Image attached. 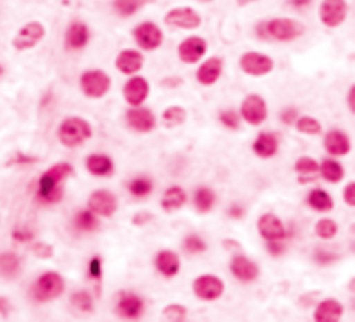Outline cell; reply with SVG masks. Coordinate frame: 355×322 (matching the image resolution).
<instances>
[{
    "instance_id": "obj_1",
    "label": "cell",
    "mask_w": 355,
    "mask_h": 322,
    "mask_svg": "<svg viewBox=\"0 0 355 322\" xmlns=\"http://www.w3.org/2000/svg\"><path fill=\"white\" fill-rule=\"evenodd\" d=\"M74 172L73 166L60 163L51 167L39 179L38 199L42 203H57L63 197V186L60 185L66 178Z\"/></svg>"
},
{
    "instance_id": "obj_2",
    "label": "cell",
    "mask_w": 355,
    "mask_h": 322,
    "mask_svg": "<svg viewBox=\"0 0 355 322\" xmlns=\"http://www.w3.org/2000/svg\"><path fill=\"white\" fill-rule=\"evenodd\" d=\"M261 38H272L280 42H289L301 37L305 31L300 21L293 19H273L268 23H262L257 28Z\"/></svg>"
},
{
    "instance_id": "obj_3",
    "label": "cell",
    "mask_w": 355,
    "mask_h": 322,
    "mask_svg": "<svg viewBox=\"0 0 355 322\" xmlns=\"http://www.w3.org/2000/svg\"><path fill=\"white\" fill-rule=\"evenodd\" d=\"M92 136L91 125L78 117L67 118L59 129V139L67 147H77Z\"/></svg>"
},
{
    "instance_id": "obj_4",
    "label": "cell",
    "mask_w": 355,
    "mask_h": 322,
    "mask_svg": "<svg viewBox=\"0 0 355 322\" xmlns=\"http://www.w3.org/2000/svg\"><path fill=\"white\" fill-rule=\"evenodd\" d=\"M64 292V280L57 272L44 274L33 287V296L38 301H51Z\"/></svg>"
},
{
    "instance_id": "obj_5",
    "label": "cell",
    "mask_w": 355,
    "mask_h": 322,
    "mask_svg": "<svg viewBox=\"0 0 355 322\" xmlns=\"http://www.w3.org/2000/svg\"><path fill=\"white\" fill-rule=\"evenodd\" d=\"M110 87H111V80L103 71H99V70L87 71L81 77V88L88 98H93V99L103 98L109 92Z\"/></svg>"
},
{
    "instance_id": "obj_6",
    "label": "cell",
    "mask_w": 355,
    "mask_h": 322,
    "mask_svg": "<svg viewBox=\"0 0 355 322\" xmlns=\"http://www.w3.org/2000/svg\"><path fill=\"white\" fill-rule=\"evenodd\" d=\"M45 34V27L39 21H31L17 33L13 39V46L17 51L33 49L44 39Z\"/></svg>"
},
{
    "instance_id": "obj_7",
    "label": "cell",
    "mask_w": 355,
    "mask_h": 322,
    "mask_svg": "<svg viewBox=\"0 0 355 322\" xmlns=\"http://www.w3.org/2000/svg\"><path fill=\"white\" fill-rule=\"evenodd\" d=\"M320 21L329 27H338L347 17V3L345 0H323L319 9Z\"/></svg>"
},
{
    "instance_id": "obj_8",
    "label": "cell",
    "mask_w": 355,
    "mask_h": 322,
    "mask_svg": "<svg viewBox=\"0 0 355 322\" xmlns=\"http://www.w3.org/2000/svg\"><path fill=\"white\" fill-rule=\"evenodd\" d=\"M240 67L248 75L261 77V75L269 74L272 71L273 60L269 56L255 53V52H248L242 56Z\"/></svg>"
},
{
    "instance_id": "obj_9",
    "label": "cell",
    "mask_w": 355,
    "mask_h": 322,
    "mask_svg": "<svg viewBox=\"0 0 355 322\" xmlns=\"http://www.w3.org/2000/svg\"><path fill=\"white\" fill-rule=\"evenodd\" d=\"M165 23L171 27H178L183 30H194L201 24L199 13L192 8H178L167 13Z\"/></svg>"
},
{
    "instance_id": "obj_10",
    "label": "cell",
    "mask_w": 355,
    "mask_h": 322,
    "mask_svg": "<svg viewBox=\"0 0 355 322\" xmlns=\"http://www.w3.org/2000/svg\"><path fill=\"white\" fill-rule=\"evenodd\" d=\"M134 35H135L136 44L145 51H154L163 44V33L153 23L140 24L135 30Z\"/></svg>"
},
{
    "instance_id": "obj_11",
    "label": "cell",
    "mask_w": 355,
    "mask_h": 322,
    "mask_svg": "<svg viewBox=\"0 0 355 322\" xmlns=\"http://www.w3.org/2000/svg\"><path fill=\"white\" fill-rule=\"evenodd\" d=\"M268 114L264 99L258 95H250L242 105V116L251 125H260Z\"/></svg>"
},
{
    "instance_id": "obj_12",
    "label": "cell",
    "mask_w": 355,
    "mask_h": 322,
    "mask_svg": "<svg viewBox=\"0 0 355 322\" xmlns=\"http://www.w3.org/2000/svg\"><path fill=\"white\" fill-rule=\"evenodd\" d=\"M194 293L203 300H215L224 293V282L212 275H203L194 280Z\"/></svg>"
},
{
    "instance_id": "obj_13",
    "label": "cell",
    "mask_w": 355,
    "mask_h": 322,
    "mask_svg": "<svg viewBox=\"0 0 355 322\" xmlns=\"http://www.w3.org/2000/svg\"><path fill=\"white\" fill-rule=\"evenodd\" d=\"M117 199L109 190H96L89 197V208L99 215L111 217L117 210Z\"/></svg>"
},
{
    "instance_id": "obj_14",
    "label": "cell",
    "mask_w": 355,
    "mask_h": 322,
    "mask_svg": "<svg viewBox=\"0 0 355 322\" xmlns=\"http://www.w3.org/2000/svg\"><path fill=\"white\" fill-rule=\"evenodd\" d=\"M179 57L186 64L197 63L207 52V44L203 38L192 37L185 39L179 46Z\"/></svg>"
},
{
    "instance_id": "obj_15",
    "label": "cell",
    "mask_w": 355,
    "mask_h": 322,
    "mask_svg": "<svg viewBox=\"0 0 355 322\" xmlns=\"http://www.w3.org/2000/svg\"><path fill=\"white\" fill-rule=\"evenodd\" d=\"M125 100L131 106H140L149 96V84L142 77H135L129 80L124 88Z\"/></svg>"
},
{
    "instance_id": "obj_16",
    "label": "cell",
    "mask_w": 355,
    "mask_h": 322,
    "mask_svg": "<svg viewBox=\"0 0 355 322\" xmlns=\"http://www.w3.org/2000/svg\"><path fill=\"white\" fill-rule=\"evenodd\" d=\"M127 121L131 128L138 132H150L156 127V117L147 109H132L127 114Z\"/></svg>"
},
{
    "instance_id": "obj_17",
    "label": "cell",
    "mask_w": 355,
    "mask_h": 322,
    "mask_svg": "<svg viewBox=\"0 0 355 322\" xmlns=\"http://www.w3.org/2000/svg\"><path fill=\"white\" fill-rule=\"evenodd\" d=\"M143 311H145V304L142 298L135 294H125L117 305V314L120 315V318L129 319V321L139 319Z\"/></svg>"
},
{
    "instance_id": "obj_18",
    "label": "cell",
    "mask_w": 355,
    "mask_h": 322,
    "mask_svg": "<svg viewBox=\"0 0 355 322\" xmlns=\"http://www.w3.org/2000/svg\"><path fill=\"white\" fill-rule=\"evenodd\" d=\"M89 30L84 23L74 21L70 24L66 33V46L71 51H78L87 46L89 42Z\"/></svg>"
},
{
    "instance_id": "obj_19",
    "label": "cell",
    "mask_w": 355,
    "mask_h": 322,
    "mask_svg": "<svg viewBox=\"0 0 355 322\" xmlns=\"http://www.w3.org/2000/svg\"><path fill=\"white\" fill-rule=\"evenodd\" d=\"M222 60L219 57H211L207 62H204L200 69L197 70L196 78L201 85L210 87L218 81L222 73Z\"/></svg>"
},
{
    "instance_id": "obj_20",
    "label": "cell",
    "mask_w": 355,
    "mask_h": 322,
    "mask_svg": "<svg viewBox=\"0 0 355 322\" xmlns=\"http://www.w3.org/2000/svg\"><path fill=\"white\" fill-rule=\"evenodd\" d=\"M260 233L268 240H279L284 236V228L277 217L273 214H265L258 221Z\"/></svg>"
},
{
    "instance_id": "obj_21",
    "label": "cell",
    "mask_w": 355,
    "mask_h": 322,
    "mask_svg": "<svg viewBox=\"0 0 355 322\" xmlns=\"http://www.w3.org/2000/svg\"><path fill=\"white\" fill-rule=\"evenodd\" d=\"M143 62H145L143 56L139 52L124 51L118 55V57L116 60V66L121 73L131 75V74L138 73L143 67Z\"/></svg>"
},
{
    "instance_id": "obj_22",
    "label": "cell",
    "mask_w": 355,
    "mask_h": 322,
    "mask_svg": "<svg viewBox=\"0 0 355 322\" xmlns=\"http://www.w3.org/2000/svg\"><path fill=\"white\" fill-rule=\"evenodd\" d=\"M230 269L235 276L243 282H251L258 276V267L243 256H237L232 260Z\"/></svg>"
},
{
    "instance_id": "obj_23",
    "label": "cell",
    "mask_w": 355,
    "mask_h": 322,
    "mask_svg": "<svg viewBox=\"0 0 355 322\" xmlns=\"http://www.w3.org/2000/svg\"><path fill=\"white\" fill-rule=\"evenodd\" d=\"M343 315V305L336 300L322 301L315 311V321L318 322H337Z\"/></svg>"
},
{
    "instance_id": "obj_24",
    "label": "cell",
    "mask_w": 355,
    "mask_h": 322,
    "mask_svg": "<svg viewBox=\"0 0 355 322\" xmlns=\"http://www.w3.org/2000/svg\"><path fill=\"white\" fill-rule=\"evenodd\" d=\"M325 147L333 156H344L349 152L351 145L347 135L340 131H330L325 138Z\"/></svg>"
},
{
    "instance_id": "obj_25",
    "label": "cell",
    "mask_w": 355,
    "mask_h": 322,
    "mask_svg": "<svg viewBox=\"0 0 355 322\" xmlns=\"http://www.w3.org/2000/svg\"><path fill=\"white\" fill-rule=\"evenodd\" d=\"M254 153L262 159H269L277 152V139L269 132H262L258 135L253 145Z\"/></svg>"
},
{
    "instance_id": "obj_26",
    "label": "cell",
    "mask_w": 355,
    "mask_h": 322,
    "mask_svg": "<svg viewBox=\"0 0 355 322\" xmlns=\"http://www.w3.org/2000/svg\"><path fill=\"white\" fill-rule=\"evenodd\" d=\"M157 268L158 271L165 275V276H174L179 272V267H181V262H179V257L174 253V251H170V250H165V251H161L158 256H157Z\"/></svg>"
},
{
    "instance_id": "obj_27",
    "label": "cell",
    "mask_w": 355,
    "mask_h": 322,
    "mask_svg": "<svg viewBox=\"0 0 355 322\" xmlns=\"http://www.w3.org/2000/svg\"><path fill=\"white\" fill-rule=\"evenodd\" d=\"M87 168L93 175L107 177V175L113 174L114 166L109 157L100 156V154H93L87 160Z\"/></svg>"
},
{
    "instance_id": "obj_28",
    "label": "cell",
    "mask_w": 355,
    "mask_h": 322,
    "mask_svg": "<svg viewBox=\"0 0 355 322\" xmlns=\"http://www.w3.org/2000/svg\"><path fill=\"white\" fill-rule=\"evenodd\" d=\"M185 202H186L185 192L181 188L174 186L165 192L161 204L165 211H172V210L181 208L185 204Z\"/></svg>"
},
{
    "instance_id": "obj_29",
    "label": "cell",
    "mask_w": 355,
    "mask_h": 322,
    "mask_svg": "<svg viewBox=\"0 0 355 322\" xmlns=\"http://www.w3.org/2000/svg\"><path fill=\"white\" fill-rule=\"evenodd\" d=\"M154 2H156V0H116V2H114V9L121 16L128 17V16L135 15L143 6L152 5Z\"/></svg>"
},
{
    "instance_id": "obj_30",
    "label": "cell",
    "mask_w": 355,
    "mask_h": 322,
    "mask_svg": "<svg viewBox=\"0 0 355 322\" xmlns=\"http://www.w3.org/2000/svg\"><path fill=\"white\" fill-rule=\"evenodd\" d=\"M308 203L316 211H330L333 208V199L322 189H315L308 196Z\"/></svg>"
},
{
    "instance_id": "obj_31",
    "label": "cell",
    "mask_w": 355,
    "mask_h": 322,
    "mask_svg": "<svg viewBox=\"0 0 355 322\" xmlns=\"http://www.w3.org/2000/svg\"><path fill=\"white\" fill-rule=\"evenodd\" d=\"M20 260L15 253L0 254V275L6 278H13L19 274Z\"/></svg>"
},
{
    "instance_id": "obj_32",
    "label": "cell",
    "mask_w": 355,
    "mask_h": 322,
    "mask_svg": "<svg viewBox=\"0 0 355 322\" xmlns=\"http://www.w3.org/2000/svg\"><path fill=\"white\" fill-rule=\"evenodd\" d=\"M320 172L326 181L333 184H337L344 178V168L333 160H325L320 166Z\"/></svg>"
},
{
    "instance_id": "obj_33",
    "label": "cell",
    "mask_w": 355,
    "mask_h": 322,
    "mask_svg": "<svg viewBox=\"0 0 355 322\" xmlns=\"http://www.w3.org/2000/svg\"><path fill=\"white\" fill-rule=\"evenodd\" d=\"M214 200H215L214 192L208 188H200L196 192L194 204L200 213H208L214 206Z\"/></svg>"
},
{
    "instance_id": "obj_34",
    "label": "cell",
    "mask_w": 355,
    "mask_h": 322,
    "mask_svg": "<svg viewBox=\"0 0 355 322\" xmlns=\"http://www.w3.org/2000/svg\"><path fill=\"white\" fill-rule=\"evenodd\" d=\"M185 118H186V111L179 106L170 107L163 114V121L168 128H175L176 125H181L185 121Z\"/></svg>"
},
{
    "instance_id": "obj_35",
    "label": "cell",
    "mask_w": 355,
    "mask_h": 322,
    "mask_svg": "<svg viewBox=\"0 0 355 322\" xmlns=\"http://www.w3.org/2000/svg\"><path fill=\"white\" fill-rule=\"evenodd\" d=\"M75 225L77 228H80L81 231H88V232H92V231H96L99 228V221L98 218L95 217V214L92 211H81L80 214H77L75 217Z\"/></svg>"
},
{
    "instance_id": "obj_36",
    "label": "cell",
    "mask_w": 355,
    "mask_h": 322,
    "mask_svg": "<svg viewBox=\"0 0 355 322\" xmlns=\"http://www.w3.org/2000/svg\"><path fill=\"white\" fill-rule=\"evenodd\" d=\"M129 190L138 197L147 196L153 190V184L147 178H136L129 184Z\"/></svg>"
},
{
    "instance_id": "obj_37",
    "label": "cell",
    "mask_w": 355,
    "mask_h": 322,
    "mask_svg": "<svg viewBox=\"0 0 355 322\" xmlns=\"http://www.w3.org/2000/svg\"><path fill=\"white\" fill-rule=\"evenodd\" d=\"M297 129L307 135H318L322 132V125L311 117H302L297 123Z\"/></svg>"
},
{
    "instance_id": "obj_38",
    "label": "cell",
    "mask_w": 355,
    "mask_h": 322,
    "mask_svg": "<svg viewBox=\"0 0 355 322\" xmlns=\"http://www.w3.org/2000/svg\"><path fill=\"white\" fill-rule=\"evenodd\" d=\"M316 235L322 239H330L337 233V225L331 220H320L315 226Z\"/></svg>"
},
{
    "instance_id": "obj_39",
    "label": "cell",
    "mask_w": 355,
    "mask_h": 322,
    "mask_svg": "<svg viewBox=\"0 0 355 322\" xmlns=\"http://www.w3.org/2000/svg\"><path fill=\"white\" fill-rule=\"evenodd\" d=\"M294 168L300 174H312V172H316L319 170V166L311 157H301V159H298L295 161Z\"/></svg>"
},
{
    "instance_id": "obj_40",
    "label": "cell",
    "mask_w": 355,
    "mask_h": 322,
    "mask_svg": "<svg viewBox=\"0 0 355 322\" xmlns=\"http://www.w3.org/2000/svg\"><path fill=\"white\" fill-rule=\"evenodd\" d=\"M163 315L168 321H183L186 318V308L179 304H171L164 308Z\"/></svg>"
},
{
    "instance_id": "obj_41",
    "label": "cell",
    "mask_w": 355,
    "mask_h": 322,
    "mask_svg": "<svg viewBox=\"0 0 355 322\" xmlns=\"http://www.w3.org/2000/svg\"><path fill=\"white\" fill-rule=\"evenodd\" d=\"M71 301L81 311H85V312L92 311V298H91V296L87 292H77V293H74L73 297H71Z\"/></svg>"
},
{
    "instance_id": "obj_42",
    "label": "cell",
    "mask_w": 355,
    "mask_h": 322,
    "mask_svg": "<svg viewBox=\"0 0 355 322\" xmlns=\"http://www.w3.org/2000/svg\"><path fill=\"white\" fill-rule=\"evenodd\" d=\"M183 247L189 253H201L206 250V243L199 238V236H189L183 242Z\"/></svg>"
},
{
    "instance_id": "obj_43",
    "label": "cell",
    "mask_w": 355,
    "mask_h": 322,
    "mask_svg": "<svg viewBox=\"0 0 355 322\" xmlns=\"http://www.w3.org/2000/svg\"><path fill=\"white\" fill-rule=\"evenodd\" d=\"M219 120H221V123H222L225 127H228V128H230V129H236V128L239 127V117H237V114H236L235 111H232V110L224 111V113L221 114Z\"/></svg>"
},
{
    "instance_id": "obj_44",
    "label": "cell",
    "mask_w": 355,
    "mask_h": 322,
    "mask_svg": "<svg viewBox=\"0 0 355 322\" xmlns=\"http://www.w3.org/2000/svg\"><path fill=\"white\" fill-rule=\"evenodd\" d=\"M33 251L39 258H49V257L53 256V247L46 244V243H37V244H34Z\"/></svg>"
},
{
    "instance_id": "obj_45",
    "label": "cell",
    "mask_w": 355,
    "mask_h": 322,
    "mask_svg": "<svg viewBox=\"0 0 355 322\" xmlns=\"http://www.w3.org/2000/svg\"><path fill=\"white\" fill-rule=\"evenodd\" d=\"M89 274L92 278L99 279L102 276V260L99 257H95L89 264Z\"/></svg>"
},
{
    "instance_id": "obj_46",
    "label": "cell",
    "mask_w": 355,
    "mask_h": 322,
    "mask_svg": "<svg viewBox=\"0 0 355 322\" xmlns=\"http://www.w3.org/2000/svg\"><path fill=\"white\" fill-rule=\"evenodd\" d=\"M344 200L348 206H351V207L355 206V185H354V182L348 184V186L344 189Z\"/></svg>"
},
{
    "instance_id": "obj_47",
    "label": "cell",
    "mask_w": 355,
    "mask_h": 322,
    "mask_svg": "<svg viewBox=\"0 0 355 322\" xmlns=\"http://www.w3.org/2000/svg\"><path fill=\"white\" fill-rule=\"evenodd\" d=\"M152 218H153V214H150V213H147V211L139 213V214H136V215L134 217V224L140 226V225H145L146 222H149Z\"/></svg>"
},
{
    "instance_id": "obj_48",
    "label": "cell",
    "mask_w": 355,
    "mask_h": 322,
    "mask_svg": "<svg viewBox=\"0 0 355 322\" xmlns=\"http://www.w3.org/2000/svg\"><path fill=\"white\" fill-rule=\"evenodd\" d=\"M295 117H297V111H295L294 109H287V110L282 114V120H283V123H286V124H291V123L295 120Z\"/></svg>"
},
{
    "instance_id": "obj_49",
    "label": "cell",
    "mask_w": 355,
    "mask_h": 322,
    "mask_svg": "<svg viewBox=\"0 0 355 322\" xmlns=\"http://www.w3.org/2000/svg\"><path fill=\"white\" fill-rule=\"evenodd\" d=\"M9 300L6 297H0V314H2L3 316H8L9 315Z\"/></svg>"
},
{
    "instance_id": "obj_50",
    "label": "cell",
    "mask_w": 355,
    "mask_h": 322,
    "mask_svg": "<svg viewBox=\"0 0 355 322\" xmlns=\"http://www.w3.org/2000/svg\"><path fill=\"white\" fill-rule=\"evenodd\" d=\"M13 235H15V238H16V239H19V240H27L28 238H31V233H28V232H23V231H20V229H16Z\"/></svg>"
},
{
    "instance_id": "obj_51",
    "label": "cell",
    "mask_w": 355,
    "mask_h": 322,
    "mask_svg": "<svg viewBox=\"0 0 355 322\" xmlns=\"http://www.w3.org/2000/svg\"><path fill=\"white\" fill-rule=\"evenodd\" d=\"M354 93H355V88H354V87H351L349 93H348V105H349L351 111H354Z\"/></svg>"
},
{
    "instance_id": "obj_52",
    "label": "cell",
    "mask_w": 355,
    "mask_h": 322,
    "mask_svg": "<svg viewBox=\"0 0 355 322\" xmlns=\"http://www.w3.org/2000/svg\"><path fill=\"white\" fill-rule=\"evenodd\" d=\"M230 215H233L235 218H240L243 215V210L237 206H235L233 208H230Z\"/></svg>"
},
{
    "instance_id": "obj_53",
    "label": "cell",
    "mask_w": 355,
    "mask_h": 322,
    "mask_svg": "<svg viewBox=\"0 0 355 322\" xmlns=\"http://www.w3.org/2000/svg\"><path fill=\"white\" fill-rule=\"evenodd\" d=\"M309 2V0H293V5L294 6H304Z\"/></svg>"
},
{
    "instance_id": "obj_54",
    "label": "cell",
    "mask_w": 355,
    "mask_h": 322,
    "mask_svg": "<svg viewBox=\"0 0 355 322\" xmlns=\"http://www.w3.org/2000/svg\"><path fill=\"white\" fill-rule=\"evenodd\" d=\"M237 2H239V5H247V3L254 2V0H237Z\"/></svg>"
},
{
    "instance_id": "obj_55",
    "label": "cell",
    "mask_w": 355,
    "mask_h": 322,
    "mask_svg": "<svg viewBox=\"0 0 355 322\" xmlns=\"http://www.w3.org/2000/svg\"><path fill=\"white\" fill-rule=\"evenodd\" d=\"M5 73V70H3V67L2 66H0V75H2Z\"/></svg>"
},
{
    "instance_id": "obj_56",
    "label": "cell",
    "mask_w": 355,
    "mask_h": 322,
    "mask_svg": "<svg viewBox=\"0 0 355 322\" xmlns=\"http://www.w3.org/2000/svg\"><path fill=\"white\" fill-rule=\"evenodd\" d=\"M201 2H206V3H207V2H211V0H201Z\"/></svg>"
}]
</instances>
